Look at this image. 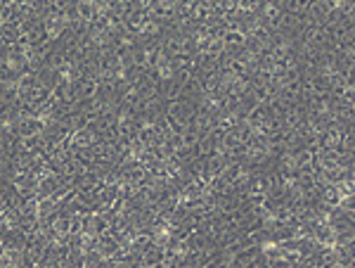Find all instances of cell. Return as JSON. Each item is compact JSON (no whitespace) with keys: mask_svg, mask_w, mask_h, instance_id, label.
Returning <instances> with one entry per match:
<instances>
[]
</instances>
